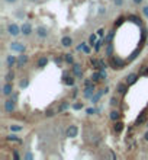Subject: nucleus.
<instances>
[{"mask_svg":"<svg viewBox=\"0 0 148 160\" xmlns=\"http://www.w3.org/2000/svg\"><path fill=\"white\" fill-rule=\"evenodd\" d=\"M110 64H112V67L115 68V70H121V68L125 67L126 61L122 60L121 57H110Z\"/></svg>","mask_w":148,"mask_h":160,"instance_id":"nucleus-1","label":"nucleus"},{"mask_svg":"<svg viewBox=\"0 0 148 160\" xmlns=\"http://www.w3.org/2000/svg\"><path fill=\"white\" fill-rule=\"evenodd\" d=\"M7 32H9V35L10 36H19L20 34H22V28H20L17 24H10L9 26H7Z\"/></svg>","mask_w":148,"mask_h":160,"instance_id":"nucleus-2","label":"nucleus"},{"mask_svg":"<svg viewBox=\"0 0 148 160\" xmlns=\"http://www.w3.org/2000/svg\"><path fill=\"white\" fill-rule=\"evenodd\" d=\"M96 93V84H90V86H84L83 95L86 99H92V96Z\"/></svg>","mask_w":148,"mask_h":160,"instance_id":"nucleus-3","label":"nucleus"},{"mask_svg":"<svg viewBox=\"0 0 148 160\" xmlns=\"http://www.w3.org/2000/svg\"><path fill=\"white\" fill-rule=\"evenodd\" d=\"M10 50L15 51V53H25L26 50V45L22 44V42H10Z\"/></svg>","mask_w":148,"mask_h":160,"instance_id":"nucleus-4","label":"nucleus"},{"mask_svg":"<svg viewBox=\"0 0 148 160\" xmlns=\"http://www.w3.org/2000/svg\"><path fill=\"white\" fill-rule=\"evenodd\" d=\"M15 109H16V101L15 99H6L5 101V111L7 112V113H12V112H15Z\"/></svg>","mask_w":148,"mask_h":160,"instance_id":"nucleus-5","label":"nucleus"},{"mask_svg":"<svg viewBox=\"0 0 148 160\" xmlns=\"http://www.w3.org/2000/svg\"><path fill=\"white\" fill-rule=\"evenodd\" d=\"M71 72H73V74H74L77 79H83V70H81V65H80V64L74 63V64L71 65Z\"/></svg>","mask_w":148,"mask_h":160,"instance_id":"nucleus-6","label":"nucleus"},{"mask_svg":"<svg viewBox=\"0 0 148 160\" xmlns=\"http://www.w3.org/2000/svg\"><path fill=\"white\" fill-rule=\"evenodd\" d=\"M76 76L73 74V76H68L67 73H64L62 74V83H64L66 86H74V82H76Z\"/></svg>","mask_w":148,"mask_h":160,"instance_id":"nucleus-7","label":"nucleus"},{"mask_svg":"<svg viewBox=\"0 0 148 160\" xmlns=\"http://www.w3.org/2000/svg\"><path fill=\"white\" fill-rule=\"evenodd\" d=\"M35 34H36V36L38 38H47L48 36V29L45 28V26H36L35 28Z\"/></svg>","mask_w":148,"mask_h":160,"instance_id":"nucleus-8","label":"nucleus"},{"mask_svg":"<svg viewBox=\"0 0 148 160\" xmlns=\"http://www.w3.org/2000/svg\"><path fill=\"white\" fill-rule=\"evenodd\" d=\"M77 134H78V127L77 125H70L67 128V131H66V135L70 137V138H76Z\"/></svg>","mask_w":148,"mask_h":160,"instance_id":"nucleus-9","label":"nucleus"},{"mask_svg":"<svg viewBox=\"0 0 148 160\" xmlns=\"http://www.w3.org/2000/svg\"><path fill=\"white\" fill-rule=\"evenodd\" d=\"M28 60H29V58H28V55H26L25 53H20V55L17 57V63H16V67H17V68H22V67H23V65H25V64L28 63Z\"/></svg>","mask_w":148,"mask_h":160,"instance_id":"nucleus-10","label":"nucleus"},{"mask_svg":"<svg viewBox=\"0 0 148 160\" xmlns=\"http://www.w3.org/2000/svg\"><path fill=\"white\" fill-rule=\"evenodd\" d=\"M3 96H10L12 93H13V84H12V82H6L5 84H3Z\"/></svg>","mask_w":148,"mask_h":160,"instance_id":"nucleus-11","label":"nucleus"},{"mask_svg":"<svg viewBox=\"0 0 148 160\" xmlns=\"http://www.w3.org/2000/svg\"><path fill=\"white\" fill-rule=\"evenodd\" d=\"M20 28H22V35H23V36H29V35L33 32L32 25L29 24V22H25V24H23L22 26H20Z\"/></svg>","mask_w":148,"mask_h":160,"instance_id":"nucleus-12","label":"nucleus"},{"mask_svg":"<svg viewBox=\"0 0 148 160\" xmlns=\"http://www.w3.org/2000/svg\"><path fill=\"white\" fill-rule=\"evenodd\" d=\"M137 80H138V74H137V73H131V74H128V76L125 77V83L128 84V86L135 84V83H137Z\"/></svg>","mask_w":148,"mask_h":160,"instance_id":"nucleus-13","label":"nucleus"},{"mask_svg":"<svg viewBox=\"0 0 148 160\" xmlns=\"http://www.w3.org/2000/svg\"><path fill=\"white\" fill-rule=\"evenodd\" d=\"M48 57L47 55H42V57H39L38 58V61H36V67L38 68H45L47 65H48Z\"/></svg>","mask_w":148,"mask_h":160,"instance_id":"nucleus-14","label":"nucleus"},{"mask_svg":"<svg viewBox=\"0 0 148 160\" xmlns=\"http://www.w3.org/2000/svg\"><path fill=\"white\" fill-rule=\"evenodd\" d=\"M128 84H126V83H118L116 84V92L119 93V95H125L126 92H128Z\"/></svg>","mask_w":148,"mask_h":160,"instance_id":"nucleus-15","label":"nucleus"},{"mask_svg":"<svg viewBox=\"0 0 148 160\" xmlns=\"http://www.w3.org/2000/svg\"><path fill=\"white\" fill-rule=\"evenodd\" d=\"M16 63H17V57L16 55H7V58H6V65H7V68H12L13 65H16Z\"/></svg>","mask_w":148,"mask_h":160,"instance_id":"nucleus-16","label":"nucleus"},{"mask_svg":"<svg viewBox=\"0 0 148 160\" xmlns=\"http://www.w3.org/2000/svg\"><path fill=\"white\" fill-rule=\"evenodd\" d=\"M61 45H62V47H64V48H70L71 47V45H73V38L71 36H62V39H61Z\"/></svg>","mask_w":148,"mask_h":160,"instance_id":"nucleus-17","label":"nucleus"},{"mask_svg":"<svg viewBox=\"0 0 148 160\" xmlns=\"http://www.w3.org/2000/svg\"><path fill=\"white\" fill-rule=\"evenodd\" d=\"M102 95H104V89H100L99 92H96V93L92 96V103H93V105H96V103L99 102V99L102 98Z\"/></svg>","mask_w":148,"mask_h":160,"instance_id":"nucleus-18","label":"nucleus"},{"mask_svg":"<svg viewBox=\"0 0 148 160\" xmlns=\"http://www.w3.org/2000/svg\"><path fill=\"white\" fill-rule=\"evenodd\" d=\"M109 118H110L113 122L119 121V119H121V112H119L118 109H113V111H110V113H109Z\"/></svg>","mask_w":148,"mask_h":160,"instance_id":"nucleus-19","label":"nucleus"},{"mask_svg":"<svg viewBox=\"0 0 148 160\" xmlns=\"http://www.w3.org/2000/svg\"><path fill=\"white\" fill-rule=\"evenodd\" d=\"M104 55H108L109 58L113 57V44H106V47H104Z\"/></svg>","mask_w":148,"mask_h":160,"instance_id":"nucleus-20","label":"nucleus"},{"mask_svg":"<svg viewBox=\"0 0 148 160\" xmlns=\"http://www.w3.org/2000/svg\"><path fill=\"white\" fill-rule=\"evenodd\" d=\"M77 51H83L84 54H90V48L87 47V44H86V42H81L78 47H77Z\"/></svg>","mask_w":148,"mask_h":160,"instance_id":"nucleus-21","label":"nucleus"},{"mask_svg":"<svg viewBox=\"0 0 148 160\" xmlns=\"http://www.w3.org/2000/svg\"><path fill=\"white\" fill-rule=\"evenodd\" d=\"M113 36H115V31H109V32L106 34V36L103 38L104 45H106V44H110V42H112V39H113Z\"/></svg>","mask_w":148,"mask_h":160,"instance_id":"nucleus-22","label":"nucleus"},{"mask_svg":"<svg viewBox=\"0 0 148 160\" xmlns=\"http://www.w3.org/2000/svg\"><path fill=\"white\" fill-rule=\"evenodd\" d=\"M68 108H70V103H68L67 101H62V102H61V105L58 106L57 112H58V113H61V112H64V111H66V109H68Z\"/></svg>","mask_w":148,"mask_h":160,"instance_id":"nucleus-23","label":"nucleus"},{"mask_svg":"<svg viewBox=\"0 0 148 160\" xmlns=\"http://www.w3.org/2000/svg\"><path fill=\"white\" fill-rule=\"evenodd\" d=\"M6 140H7V141H12V143H22V140H20L17 135H15V134H9V135L6 137Z\"/></svg>","mask_w":148,"mask_h":160,"instance_id":"nucleus-24","label":"nucleus"},{"mask_svg":"<svg viewBox=\"0 0 148 160\" xmlns=\"http://www.w3.org/2000/svg\"><path fill=\"white\" fill-rule=\"evenodd\" d=\"M145 121H147V113H145V112H142L141 115L137 118V121H135V125H141V124H142V122H145Z\"/></svg>","mask_w":148,"mask_h":160,"instance_id":"nucleus-25","label":"nucleus"},{"mask_svg":"<svg viewBox=\"0 0 148 160\" xmlns=\"http://www.w3.org/2000/svg\"><path fill=\"white\" fill-rule=\"evenodd\" d=\"M113 130H115V132H121L122 130H123V122H121V121H116L115 122V125H113Z\"/></svg>","mask_w":148,"mask_h":160,"instance_id":"nucleus-26","label":"nucleus"},{"mask_svg":"<svg viewBox=\"0 0 148 160\" xmlns=\"http://www.w3.org/2000/svg\"><path fill=\"white\" fill-rule=\"evenodd\" d=\"M64 61H66L67 64L73 65V64H74V57H73L71 54H64Z\"/></svg>","mask_w":148,"mask_h":160,"instance_id":"nucleus-27","label":"nucleus"},{"mask_svg":"<svg viewBox=\"0 0 148 160\" xmlns=\"http://www.w3.org/2000/svg\"><path fill=\"white\" fill-rule=\"evenodd\" d=\"M97 34H92L90 36H89V45H92V47H93V45L96 44V41H97Z\"/></svg>","mask_w":148,"mask_h":160,"instance_id":"nucleus-28","label":"nucleus"},{"mask_svg":"<svg viewBox=\"0 0 148 160\" xmlns=\"http://www.w3.org/2000/svg\"><path fill=\"white\" fill-rule=\"evenodd\" d=\"M90 64L93 65L94 70H100V64H99V60H97V58H92V60H90Z\"/></svg>","mask_w":148,"mask_h":160,"instance_id":"nucleus-29","label":"nucleus"},{"mask_svg":"<svg viewBox=\"0 0 148 160\" xmlns=\"http://www.w3.org/2000/svg\"><path fill=\"white\" fill-rule=\"evenodd\" d=\"M22 130H23L22 125H17V124L10 125V131H12V132H19V131H22Z\"/></svg>","mask_w":148,"mask_h":160,"instance_id":"nucleus-30","label":"nucleus"},{"mask_svg":"<svg viewBox=\"0 0 148 160\" xmlns=\"http://www.w3.org/2000/svg\"><path fill=\"white\" fill-rule=\"evenodd\" d=\"M13 79H15V73L9 68V72H7V74H6V77H5V80L6 82H13Z\"/></svg>","mask_w":148,"mask_h":160,"instance_id":"nucleus-31","label":"nucleus"},{"mask_svg":"<svg viewBox=\"0 0 148 160\" xmlns=\"http://www.w3.org/2000/svg\"><path fill=\"white\" fill-rule=\"evenodd\" d=\"M19 86H20V89H26V87L29 86V80H28L26 77H23V80H20Z\"/></svg>","mask_w":148,"mask_h":160,"instance_id":"nucleus-32","label":"nucleus"},{"mask_svg":"<svg viewBox=\"0 0 148 160\" xmlns=\"http://www.w3.org/2000/svg\"><path fill=\"white\" fill-rule=\"evenodd\" d=\"M92 80H93L94 83H97L99 80H102V79H100V72H99V70H97L96 73H93V74H92Z\"/></svg>","mask_w":148,"mask_h":160,"instance_id":"nucleus-33","label":"nucleus"},{"mask_svg":"<svg viewBox=\"0 0 148 160\" xmlns=\"http://www.w3.org/2000/svg\"><path fill=\"white\" fill-rule=\"evenodd\" d=\"M99 72H100V79H102V80H106V79H108V73H106V68H100Z\"/></svg>","mask_w":148,"mask_h":160,"instance_id":"nucleus-34","label":"nucleus"},{"mask_svg":"<svg viewBox=\"0 0 148 160\" xmlns=\"http://www.w3.org/2000/svg\"><path fill=\"white\" fill-rule=\"evenodd\" d=\"M71 108H73L74 111H80V109H83V103H81V102H76V103L71 105Z\"/></svg>","mask_w":148,"mask_h":160,"instance_id":"nucleus-35","label":"nucleus"},{"mask_svg":"<svg viewBox=\"0 0 148 160\" xmlns=\"http://www.w3.org/2000/svg\"><path fill=\"white\" fill-rule=\"evenodd\" d=\"M99 112V109H96L94 106L93 108H87L86 109V113H87V115H93V113H97Z\"/></svg>","mask_w":148,"mask_h":160,"instance_id":"nucleus-36","label":"nucleus"},{"mask_svg":"<svg viewBox=\"0 0 148 160\" xmlns=\"http://www.w3.org/2000/svg\"><path fill=\"white\" fill-rule=\"evenodd\" d=\"M54 115H55V112H54L52 109H47V111H45V117H47V118H52Z\"/></svg>","mask_w":148,"mask_h":160,"instance_id":"nucleus-37","label":"nucleus"},{"mask_svg":"<svg viewBox=\"0 0 148 160\" xmlns=\"http://www.w3.org/2000/svg\"><path fill=\"white\" fill-rule=\"evenodd\" d=\"M99 64H100V68H108V65H109L106 61H104V60H102V58L99 60Z\"/></svg>","mask_w":148,"mask_h":160,"instance_id":"nucleus-38","label":"nucleus"},{"mask_svg":"<svg viewBox=\"0 0 148 160\" xmlns=\"http://www.w3.org/2000/svg\"><path fill=\"white\" fill-rule=\"evenodd\" d=\"M109 103H110L112 106H116V105L119 103V101H118V99H116V98L113 96V98H110V102H109Z\"/></svg>","mask_w":148,"mask_h":160,"instance_id":"nucleus-39","label":"nucleus"},{"mask_svg":"<svg viewBox=\"0 0 148 160\" xmlns=\"http://www.w3.org/2000/svg\"><path fill=\"white\" fill-rule=\"evenodd\" d=\"M129 19H132V20L135 22V24L141 25V19H139V18H137V16H134V15H132V16H129Z\"/></svg>","mask_w":148,"mask_h":160,"instance_id":"nucleus-40","label":"nucleus"},{"mask_svg":"<svg viewBox=\"0 0 148 160\" xmlns=\"http://www.w3.org/2000/svg\"><path fill=\"white\" fill-rule=\"evenodd\" d=\"M96 34L99 35V38H103V36H104V28H100V29H99Z\"/></svg>","mask_w":148,"mask_h":160,"instance_id":"nucleus-41","label":"nucleus"},{"mask_svg":"<svg viewBox=\"0 0 148 160\" xmlns=\"http://www.w3.org/2000/svg\"><path fill=\"white\" fill-rule=\"evenodd\" d=\"M23 159H25V160H32V159H33V154H32V153H28V154L23 156Z\"/></svg>","mask_w":148,"mask_h":160,"instance_id":"nucleus-42","label":"nucleus"},{"mask_svg":"<svg viewBox=\"0 0 148 160\" xmlns=\"http://www.w3.org/2000/svg\"><path fill=\"white\" fill-rule=\"evenodd\" d=\"M142 13H144V16L148 19V6H144V7H142Z\"/></svg>","mask_w":148,"mask_h":160,"instance_id":"nucleus-43","label":"nucleus"},{"mask_svg":"<svg viewBox=\"0 0 148 160\" xmlns=\"http://www.w3.org/2000/svg\"><path fill=\"white\" fill-rule=\"evenodd\" d=\"M103 13H106V7L100 6V7H99V15H103Z\"/></svg>","mask_w":148,"mask_h":160,"instance_id":"nucleus-44","label":"nucleus"},{"mask_svg":"<svg viewBox=\"0 0 148 160\" xmlns=\"http://www.w3.org/2000/svg\"><path fill=\"white\" fill-rule=\"evenodd\" d=\"M113 3H115L116 6H122V5H123V0H113Z\"/></svg>","mask_w":148,"mask_h":160,"instance_id":"nucleus-45","label":"nucleus"},{"mask_svg":"<svg viewBox=\"0 0 148 160\" xmlns=\"http://www.w3.org/2000/svg\"><path fill=\"white\" fill-rule=\"evenodd\" d=\"M122 22H123V18H119V19H118V22H115V26H119V25L122 24Z\"/></svg>","mask_w":148,"mask_h":160,"instance_id":"nucleus-46","label":"nucleus"},{"mask_svg":"<svg viewBox=\"0 0 148 160\" xmlns=\"http://www.w3.org/2000/svg\"><path fill=\"white\" fill-rule=\"evenodd\" d=\"M77 95H78V89H76V87H74V89H73V95H71V96H73V98H76Z\"/></svg>","mask_w":148,"mask_h":160,"instance_id":"nucleus-47","label":"nucleus"},{"mask_svg":"<svg viewBox=\"0 0 148 160\" xmlns=\"http://www.w3.org/2000/svg\"><path fill=\"white\" fill-rule=\"evenodd\" d=\"M62 60H64V57H62V58H61V57H57V58H55V63H57V64H61Z\"/></svg>","mask_w":148,"mask_h":160,"instance_id":"nucleus-48","label":"nucleus"},{"mask_svg":"<svg viewBox=\"0 0 148 160\" xmlns=\"http://www.w3.org/2000/svg\"><path fill=\"white\" fill-rule=\"evenodd\" d=\"M10 96H12V99H15V101H17V92H13V93H12Z\"/></svg>","mask_w":148,"mask_h":160,"instance_id":"nucleus-49","label":"nucleus"},{"mask_svg":"<svg viewBox=\"0 0 148 160\" xmlns=\"http://www.w3.org/2000/svg\"><path fill=\"white\" fill-rule=\"evenodd\" d=\"M13 157H15V159H20V156H19V153H17L16 150L13 151Z\"/></svg>","mask_w":148,"mask_h":160,"instance_id":"nucleus-50","label":"nucleus"},{"mask_svg":"<svg viewBox=\"0 0 148 160\" xmlns=\"http://www.w3.org/2000/svg\"><path fill=\"white\" fill-rule=\"evenodd\" d=\"M132 2H134L135 5H141V3L144 2V0H132Z\"/></svg>","mask_w":148,"mask_h":160,"instance_id":"nucleus-51","label":"nucleus"},{"mask_svg":"<svg viewBox=\"0 0 148 160\" xmlns=\"http://www.w3.org/2000/svg\"><path fill=\"white\" fill-rule=\"evenodd\" d=\"M144 140H145V141H148V131L144 134Z\"/></svg>","mask_w":148,"mask_h":160,"instance_id":"nucleus-52","label":"nucleus"},{"mask_svg":"<svg viewBox=\"0 0 148 160\" xmlns=\"http://www.w3.org/2000/svg\"><path fill=\"white\" fill-rule=\"evenodd\" d=\"M5 2H6V3H15L16 0H5Z\"/></svg>","mask_w":148,"mask_h":160,"instance_id":"nucleus-53","label":"nucleus"},{"mask_svg":"<svg viewBox=\"0 0 148 160\" xmlns=\"http://www.w3.org/2000/svg\"><path fill=\"white\" fill-rule=\"evenodd\" d=\"M31 2H36V0H31Z\"/></svg>","mask_w":148,"mask_h":160,"instance_id":"nucleus-54","label":"nucleus"}]
</instances>
